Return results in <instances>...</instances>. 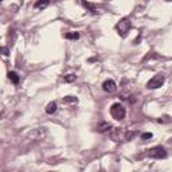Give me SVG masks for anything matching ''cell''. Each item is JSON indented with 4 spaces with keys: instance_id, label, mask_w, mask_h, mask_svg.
I'll use <instances>...</instances> for the list:
<instances>
[{
    "instance_id": "obj_12",
    "label": "cell",
    "mask_w": 172,
    "mask_h": 172,
    "mask_svg": "<svg viewBox=\"0 0 172 172\" xmlns=\"http://www.w3.org/2000/svg\"><path fill=\"white\" fill-rule=\"evenodd\" d=\"M75 74H67V75H65V82H73V81H75Z\"/></svg>"
},
{
    "instance_id": "obj_7",
    "label": "cell",
    "mask_w": 172,
    "mask_h": 172,
    "mask_svg": "<svg viewBox=\"0 0 172 172\" xmlns=\"http://www.w3.org/2000/svg\"><path fill=\"white\" fill-rule=\"evenodd\" d=\"M112 128V125L109 124V122H101L98 126H97V131L98 132H101V133H104V132H106V131H109V129Z\"/></svg>"
},
{
    "instance_id": "obj_5",
    "label": "cell",
    "mask_w": 172,
    "mask_h": 172,
    "mask_svg": "<svg viewBox=\"0 0 172 172\" xmlns=\"http://www.w3.org/2000/svg\"><path fill=\"white\" fill-rule=\"evenodd\" d=\"M102 87H104V90L108 93H114L116 90H117V85H116V82L113 79H106L105 82L102 83Z\"/></svg>"
},
{
    "instance_id": "obj_15",
    "label": "cell",
    "mask_w": 172,
    "mask_h": 172,
    "mask_svg": "<svg viewBox=\"0 0 172 172\" xmlns=\"http://www.w3.org/2000/svg\"><path fill=\"white\" fill-rule=\"evenodd\" d=\"M3 51H4V55H5V57H7V55H8V50H7V48H4V50H3Z\"/></svg>"
},
{
    "instance_id": "obj_2",
    "label": "cell",
    "mask_w": 172,
    "mask_h": 172,
    "mask_svg": "<svg viewBox=\"0 0 172 172\" xmlns=\"http://www.w3.org/2000/svg\"><path fill=\"white\" fill-rule=\"evenodd\" d=\"M132 28V23L129 19H121L117 24H116V31L118 32L121 37H126V34L129 32V30Z\"/></svg>"
},
{
    "instance_id": "obj_10",
    "label": "cell",
    "mask_w": 172,
    "mask_h": 172,
    "mask_svg": "<svg viewBox=\"0 0 172 172\" xmlns=\"http://www.w3.org/2000/svg\"><path fill=\"white\" fill-rule=\"evenodd\" d=\"M82 4H83V7H85L86 9H89L90 12H93V14H94V12H96V5H94V4H92V3L86 2V0H83V2H82Z\"/></svg>"
},
{
    "instance_id": "obj_13",
    "label": "cell",
    "mask_w": 172,
    "mask_h": 172,
    "mask_svg": "<svg viewBox=\"0 0 172 172\" xmlns=\"http://www.w3.org/2000/svg\"><path fill=\"white\" fill-rule=\"evenodd\" d=\"M63 102H77V98L73 96H67L63 98Z\"/></svg>"
},
{
    "instance_id": "obj_8",
    "label": "cell",
    "mask_w": 172,
    "mask_h": 172,
    "mask_svg": "<svg viewBox=\"0 0 172 172\" xmlns=\"http://www.w3.org/2000/svg\"><path fill=\"white\" fill-rule=\"evenodd\" d=\"M57 112V102H50L46 108V113L47 114H54Z\"/></svg>"
},
{
    "instance_id": "obj_9",
    "label": "cell",
    "mask_w": 172,
    "mask_h": 172,
    "mask_svg": "<svg viewBox=\"0 0 172 172\" xmlns=\"http://www.w3.org/2000/svg\"><path fill=\"white\" fill-rule=\"evenodd\" d=\"M8 78L11 79L12 82L15 83V85H18V83H19V79H20V78H19V75L15 73V71H9V73H8Z\"/></svg>"
},
{
    "instance_id": "obj_6",
    "label": "cell",
    "mask_w": 172,
    "mask_h": 172,
    "mask_svg": "<svg viewBox=\"0 0 172 172\" xmlns=\"http://www.w3.org/2000/svg\"><path fill=\"white\" fill-rule=\"evenodd\" d=\"M48 3H50V0H38V2L34 4V7L38 8V9H43L48 5Z\"/></svg>"
},
{
    "instance_id": "obj_11",
    "label": "cell",
    "mask_w": 172,
    "mask_h": 172,
    "mask_svg": "<svg viewBox=\"0 0 172 172\" xmlns=\"http://www.w3.org/2000/svg\"><path fill=\"white\" fill-rule=\"evenodd\" d=\"M78 38H79L78 32H69V34H66V39H78Z\"/></svg>"
},
{
    "instance_id": "obj_4",
    "label": "cell",
    "mask_w": 172,
    "mask_h": 172,
    "mask_svg": "<svg viewBox=\"0 0 172 172\" xmlns=\"http://www.w3.org/2000/svg\"><path fill=\"white\" fill-rule=\"evenodd\" d=\"M148 156L151 159H164L167 156V152L163 147H153L148 151Z\"/></svg>"
},
{
    "instance_id": "obj_14",
    "label": "cell",
    "mask_w": 172,
    "mask_h": 172,
    "mask_svg": "<svg viewBox=\"0 0 172 172\" xmlns=\"http://www.w3.org/2000/svg\"><path fill=\"white\" fill-rule=\"evenodd\" d=\"M152 136H153L152 133H144V135L141 136V139L142 140H148V139H152Z\"/></svg>"
},
{
    "instance_id": "obj_16",
    "label": "cell",
    "mask_w": 172,
    "mask_h": 172,
    "mask_svg": "<svg viewBox=\"0 0 172 172\" xmlns=\"http://www.w3.org/2000/svg\"><path fill=\"white\" fill-rule=\"evenodd\" d=\"M168 2H171V0H168Z\"/></svg>"
},
{
    "instance_id": "obj_1",
    "label": "cell",
    "mask_w": 172,
    "mask_h": 172,
    "mask_svg": "<svg viewBox=\"0 0 172 172\" xmlns=\"http://www.w3.org/2000/svg\"><path fill=\"white\" fill-rule=\"evenodd\" d=\"M110 114H112V117L114 120H118V121H121V120L125 118V108L121 105V104L116 102L112 105V108H110Z\"/></svg>"
},
{
    "instance_id": "obj_3",
    "label": "cell",
    "mask_w": 172,
    "mask_h": 172,
    "mask_svg": "<svg viewBox=\"0 0 172 172\" xmlns=\"http://www.w3.org/2000/svg\"><path fill=\"white\" fill-rule=\"evenodd\" d=\"M164 81H165V78H164L163 74H156L153 78H151L148 81L147 87L148 89H157V87H160L161 85H163Z\"/></svg>"
}]
</instances>
